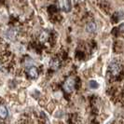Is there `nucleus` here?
I'll list each match as a JSON object with an SVG mask.
<instances>
[{"label":"nucleus","instance_id":"nucleus-1","mask_svg":"<svg viewBox=\"0 0 124 124\" xmlns=\"http://www.w3.org/2000/svg\"><path fill=\"white\" fill-rule=\"evenodd\" d=\"M4 37L5 38H7L8 40H13L15 37H16V35H17V32L15 29H12V28H8L6 29L5 31H4Z\"/></svg>","mask_w":124,"mask_h":124},{"label":"nucleus","instance_id":"nucleus-2","mask_svg":"<svg viewBox=\"0 0 124 124\" xmlns=\"http://www.w3.org/2000/svg\"><path fill=\"white\" fill-rule=\"evenodd\" d=\"M59 6L62 10L68 12L71 8V2L70 0H59Z\"/></svg>","mask_w":124,"mask_h":124},{"label":"nucleus","instance_id":"nucleus-3","mask_svg":"<svg viewBox=\"0 0 124 124\" xmlns=\"http://www.w3.org/2000/svg\"><path fill=\"white\" fill-rule=\"evenodd\" d=\"M75 86V81L72 78H68L67 80L64 82V85H63V89L67 92V93H71L73 90H74Z\"/></svg>","mask_w":124,"mask_h":124},{"label":"nucleus","instance_id":"nucleus-4","mask_svg":"<svg viewBox=\"0 0 124 124\" xmlns=\"http://www.w3.org/2000/svg\"><path fill=\"white\" fill-rule=\"evenodd\" d=\"M110 70H111V72L113 75H117V74H118L119 71H120V66H119V64L114 62V63H112L111 65H110Z\"/></svg>","mask_w":124,"mask_h":124},{"label":"nucleus","instance_id":"nucleus-5","mask_svg":"<svg viewBox=\"0 0 124 124\" xmlns=\"http://www.w3.org/2000/svg\"><path fill=\"white\" fill-rule=\"evenodd\" d=\"M28 74H29V76H30L31 78H36L37 77V75H38V73H37V69L36 68V67H34V66H31L30 68L28 69Z\"/></svg>","mask_w":124,"mask_h":124},{"label":"nucleus","instance_id":"nucleus-6","mask_svg":"<svg viewBox=\"0 0 124 124\" xmlns=\"http://www.w3.org/2000/svg\"><path fill=\"white\" fill-rule=\"evenodd\" d=\"M8 116V110L5 106H0V118H5Z\"/></svg>","mask_w":124,"mask_h":124},{"label":"nucleus","instance_id":"nucleus-7","mask_svg":"<svg viewBox=\"0 0 124 124\" xmlns=\"http://www.w3.org/2000/svg\"><path fill=\"white\" fill-rule=\"evenodd\" d=\"M87 30L89 32H93L95 30V25L93 24V23H90V24L87 26Z\"/></svg>","mask_w":124,"mask_h":124},{"label":"nucleus","instance_id":"nucleus-8","mask_svg":"<svg viewBox=\"0 0 124 124\" xmlns=\"http://www.w3.org/2000/svg\"><path fill=\"white\" fill-rule=\"evenodd\" d=\"M58 65H59V63H58V62H57V61H54V62H51V67H52L53 69L58 68Z\"/></svg>","mask_w":124,"mask_h":124},{"label":"nucleus","instance_id":"nucleus-9","mask_svg":"<svg viewBox=\"0 0 124 124\" xmlns=\"http://www.w3.org/2000/svg\"><path fill=\"white\" fill-rule=\"evenodd\" d=\"M47 37H48V35H47V33H43V34L41 35V38H40V39H41L42 41H44V40H45V39L47 38Z\"/></svg>","mask_w":124,"mask_h":124},{"label":"nucleus","instance_id":"nucleus-10","mask_svg":"<svg viewBox=\"0 0 124 124\" xmlns=\"http://www.w3.org/2000/svg\"><path fill=\"white\" fill-rule=\"evenodd\" d=\"M0 124H1V123H0Z\"/></svg>","mask_w":124,"mask_h":124}]
</instances>
